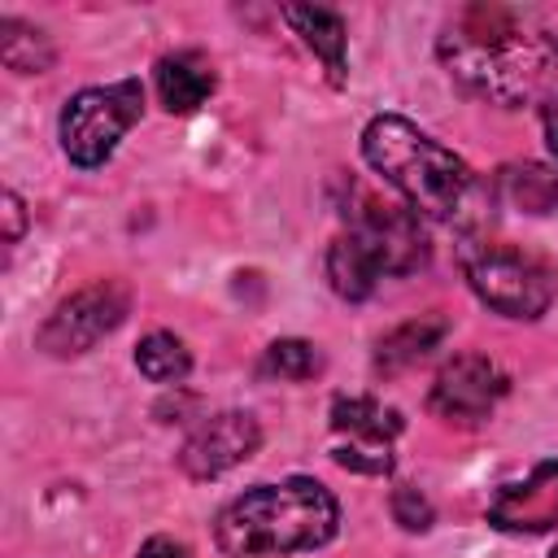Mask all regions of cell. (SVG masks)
Masks as SVG:
<instances>
[{
  "instance_id": "6",
  "label": "cell",
  "mask_w": 558,
  "mask_h": 558,
  "mask_svg": "<svg viewBox=\"0 0 558 558\" xmlns=\"http://www.w3.org/2000/svg\"><path fill=\"white\" fill-rule=\"evenodd\" d=\"M126 288L113 283V279H100L74 296H65L52 318L39 327V349L52 353V357H74V353H87L100 336H109L122 318H126Z\"/></svg>"
},
{
  "instance_id": "1",
  "label": "cell",
  "mask_w": 558,
  "mask_h": 558,
  "mask_svg": "<svg viewBox=\"0 0 558 558\" xmlns=\"http://www.w3.org/2000/svg\"><path fill=\"white\" fill-rule=\"evenodd\" d=\"M449 78L488 105H532L558 74V39L523 9L471 4L436 44Z\"/></svg>"
},
{
  "instance_id": "25",
  "label": "cell",
  "mask_w": 558,
  "mask_h": 558,
  "mask_svg": "<svg viewBox=\"0 0 558 558\" xmlns=\"http://www.w3.org/2000/svg\"><path fill=\"white\" fill-rule=\"evenodd\" d=\"M554 558H558V549H554Z\"/></svg>"
},
{
  "instance_id": "10",
  "label": "cell",
  "mask_w": 558,
  "mask_h": 558,
  "mask_svg": "<svg viewBox=\"0 0 558 558\" xmlns=\"http://www.w3.org/2000/svg\"><path fill=\"white\" fill-rule=\"evenodd\" d=\"M488 523L501 532H545L558 523V462L532 466L523 480H510L488 501Z\"/></svg>"
},
{
  "instance_id": "13",
  "label": "cell",
  "mask_w": 558,
  "mask_h": 558,
  "mask_svg": "<svg viewBox=\"0 0 558 558\" xmlns=\"http://www.w3.org/2000/svg\"><path fill=\"white\" fill-rule=\"evenodd\" d=\"M327 279H331V288L344 301H366L379 288V279H384V266H379V257L357 235L344 231L327 248Z\"/></svg>"
},
{
  "instance_id": "15",
  "label": "cell",
  "mask_w": 558,
  "mask_h": 558,
  "mask_svg": "<svg viewBox=\"0 0 558 558\" xmlns=\"http://www.w3.org/2000/svg\"><path fill=\"white\" fill-rule=\"evenodd\" d=\"M440 336H445V323H440V318H410V323H401L397 331H388V336L379 340L375 366H379L384 375H397V371L423 362V357L440 344Z\"/></svg>"
},
{
  "instance_id": "12",
  "label": "cell",
  "mask_w": 558,
  "mask_h": 558,
  "mask_svg": "<svg viewBox=\"0 0 558 558\" xmlns=\"http://www.w3.org/2000/svg\"><path fill=\"white\" fill-rule=\"evenodd\" d=\"M214 92V65L201 52H174L157 61V96L170 113H192Z\"/></svg>"
},
{
  "instance_id": "24",
  "label": "cell",
  "mask_w": 558,
  "mask_h": 558,
  "mask_svg": "<svg viewBox=\"0 0 558 558\" xmlns=\"http://www.w3.org/2000/svg\"><path fill=\"white\" fill-rule=\"evenodd\" d=\"M545 144H549V153L558 157V96L545 105Z\"/></svg>"
},
{
  "instance_id": "14",
  "label": "cell",
  "mask_w": 558,
  "mask_h": 558,
  "mask_svg": "<svg viewBox=\"0 0 558 558\" xmlns=\"http://www.w3.org/2000/svg\"><path fill=\"white\" fill-rule=\"evenodd\" d=\"M331 427L340 436H349V445H388L401 432V414L371 401V397H340L331 405Z\"/></svg>"
},
{
  "instance_id": "17",
  "label": "cell",
  "mask_w": 558,
  "mask_h": 558,
  "mask_svg": "<svg viewBox=\"0 0 558 558\" xmlns=\"http://www.w3.org/2000/svg\"><path fill=\"white\" fill-rule=\"evenodd\" d=\"M0 57H4V65L17 70V74H39V70L52 65V44H48L44 31L4 17V22H0Z\"/></svg>"
},
{
  "instance_id": "11",
  "label": "cell",
  "mask_w": 558,
  "mask_h": 558,
  "mask_svg": "<svg viewBox=\"0 0 558 558\" xmlns=\"http://www.w3.org/2000/svg\"><path fill=\"white\" fill-rule=\"evenodd\" d=\"M283 17L292 22V31L305 39V48H314V57L327 65L331 87H344L349 78V61H344V17L336 9L323 4H283Z\"/></svg>"
},
{
  "instance_id": "19",
  "label": "cell",
  "mask_w": 558,
  "mask_h": 558,
  "mask_svg": "<svg viewBox=\"0 0 558 558\" xmlns=\"http://www.w3.org/2000/svg\"><path fill=\"white\" fill-rule=\"evenodd\" d=\"M266 371L279 379H310L323 371V357L310 340H275L266 349Z\"/></svg>"
},
{
  "instance_id": "22",
  "label": "cell",
  "mask_w": 558,
  "mask_h": 558,
  "mask_svg": "<svg viewBox=\"0 0 558 558\" xmlns=\"http://www.w3.org/2000/svg\"><path fill=\"white\" fill-rule=\"evenodd\" d=\"M140 558H187V554H183V545L170 541V536H148V541L140 545Z\"/></svg>"
},
{
  "instance_id": "21",
  "label": "cell",
  "mask_w": 558,
  "mask_h": 558,
  "mask_svg": "<svg viewBox=\"0 0 558 558\" xmlns=\"http://www.w3.org/2000/svg\"><path fill=\"white\" fill-rule=\"evenodd\" d=\"M392 519L405 532H423L432 523V506H427V497H418V488H397L392 493Z\"/></svg>"
},
{
  "instance_id": "3",
  "label": "cell",
  "mask_w": 558,
  "mask_h": 558,
  "mask_svg": "<svg viewBox=\"0 0 558 558\" xmlns=\"http://www.w3.org/2000/svg\"><path fill=\"white\" fill-rule=\"evenodd\" d=\"M362 153L371 170H379L405 196V205L423 218L458 222L475 201L471 166L453 148H445L440 140H432L427 131H418L397 113L371 118V126L362 131Z\"/></svg>"
},
{
  "instance_id": "9",
  "label": "cell",
  "mask_w": 558,
  "mask_h": 558,
  "mask_svg": "<svg viewBox=\"0 0 558 558\" xmlns=\"http://www.w3.org/2000/svg\"><path fill=\"white\" fill-rule=\"evenodd\" d=\"M262 445V427L253 414L244 410H222L214 418H205L179 449V466L192 480H214L231 466H240L244 458H253Z\"/></svg>"
},
{
  "instance_id": "5",
  "label": "cell",
  "mask_w": 558,
  "mask_h": 558,
  "mask_svg": "<svg viewBox=\"0 0 558 558\" xmlns=\"http://www.w3.org/2000/svg\"><path fill=\"white\" fill-rule=\"evenodd\" d=\"M144 113V87L140 78H122L109 87H83L61 109V148L74 166L92 170L105 166L118 148V140L140 122Z\"/></svg>"
},
{
  "instance_id": "4",
  "label": "cell",
  "mask_w": 558,
  "mask_h": 558,
  "mask_svg": "<svg viewBox=\"0 0 558 558\" xmlns=\"http://www.w3.org/2000/svg\"><path fill=\"white\" fill-rule=\"evenodd\" d=\"M462 270L475 296L506 318H541L554 301V270L527 248L501 240H466Z\"/></svg>"
},
{
  "instance_id": "8",
  "label": "cell",
  "mask_w": 558,
  "mask_h": 558,
  "mask_svg": "<svg viewBox=\"0 0 558 558\" xmlns=\"http://www.w3.org/2000/svg\"><path fill=\"white\" fill-rule=\"evenodd\" d=\"M506 371L484 353H462L449 366H440L432 384V410L449 423H480L493 414V405L506 397Z\"/></svg>"
},
{
  "instance_id": "18",
  "label": "cell",
  "mask_w": 558,
  "mask_h": 558,
  "mask_svg": "<svg viewBox=\"0 0 558 558\" xmlns=\"http://www.w3.org/2000/svg\"><path fill=\"white\" fill-rule=\"evenodd\" d=\"M135 366H140L153 384H179V379L192 371V353L183 349L179 336H170V331H153V336L140 340V349H135Z\"/></svg>"
},
{
  "instance_id": "23",
  "label": "cell",
  "mask_w": 558,
  "mask_h": 558,
  "mask_svg": "<svg viewBox=\"0 0 558 558\" xmlns=\"http://www.w3.org/2000/svg\"><path fill=\"white\" fill-rule=\"evenodd\" d=\"M4 218H9V227H4V240L13 244V240L22 235V201H17V192H4Z\"/></svg>"
},
{
  "instance_id": "2",
  "label": "cell",
  "mask_w": 558,
  "mask_h": 558,
  "mask_svg": "<svg viewBox=\"0 0 558 558\" xmlns=\"http://www.w3.org/2000/svg\"><path fill=\"white\" fill-rule=\"evenodd\" d=\"M340 506L336 497L305 475L283 484H257L227 501L214 519V541L227 558H257V554H301L318 549L336 536Z\"/></svg>"
},
{
  "instance_id": "16",
  "label": "cell",
  "mask_w": 558,
  "mask_h": 558,
  "mask_svg": "<svg viewBox=\"0 0 558 558\" xmlns=\"http://www.w3.org/2000/svg\"><path fill=\"white\" fill-rule=\"evenodd\" d=\"M501 196L523 214H549L558 205V174L549 166L523 161L501 170Z\"/></svg>"
},
{
  "instance_id": "20",
  "label": "cell",
  "mask_w": 558,
  "mask_h": 558,
  "mask_svg": "<svg viewBox=\"0 0 558 558\" xmlns=\"http://www.w3.org/2000/svg\"><path fill=\"white\" fill-rule=\"evenodd\" d=\"M336 462L349 471H362V475H384V471H392V449L388 445H340Z\"/></svg>"
},
{
  "instance_id": "7",
  "label": "cell",
  "mask_w": 558,
  "mask_h": 558,
  "mask_svg": "<svg viewBox=\"0 0 558 558\" xmlns=\"http://www.w3.org/2000/svg\"><path fill=\"white\" fill-rule=\"evenodd\" d=\"M344 218H349V235H357L379 257L384 275H410L427 262V235H423L414 209H401L371 192H357L353 205L344 209Z\"/></svg>"
}]
</instances>
